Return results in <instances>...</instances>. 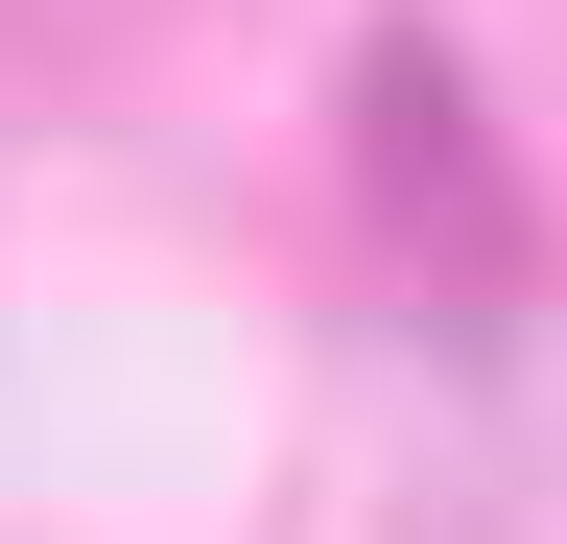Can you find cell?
<instances>
[{
	"label": "cell",
	"mask_w": 567,
	"mask_h": 544,
	"mask_svg": "<svg viewBox=\"0 0 567 544\" xmlns=\"http://www.w3.org/2000/svg\"><path fill=\"white\" fill-rule=\"evenodd\" d=\"M354 214H379V260L425 308H496V285H520V166H496V119L450 95L425 24L354 48Z\"/></svg>",
	"instance_id": "obj_1"
}]
</instances>
